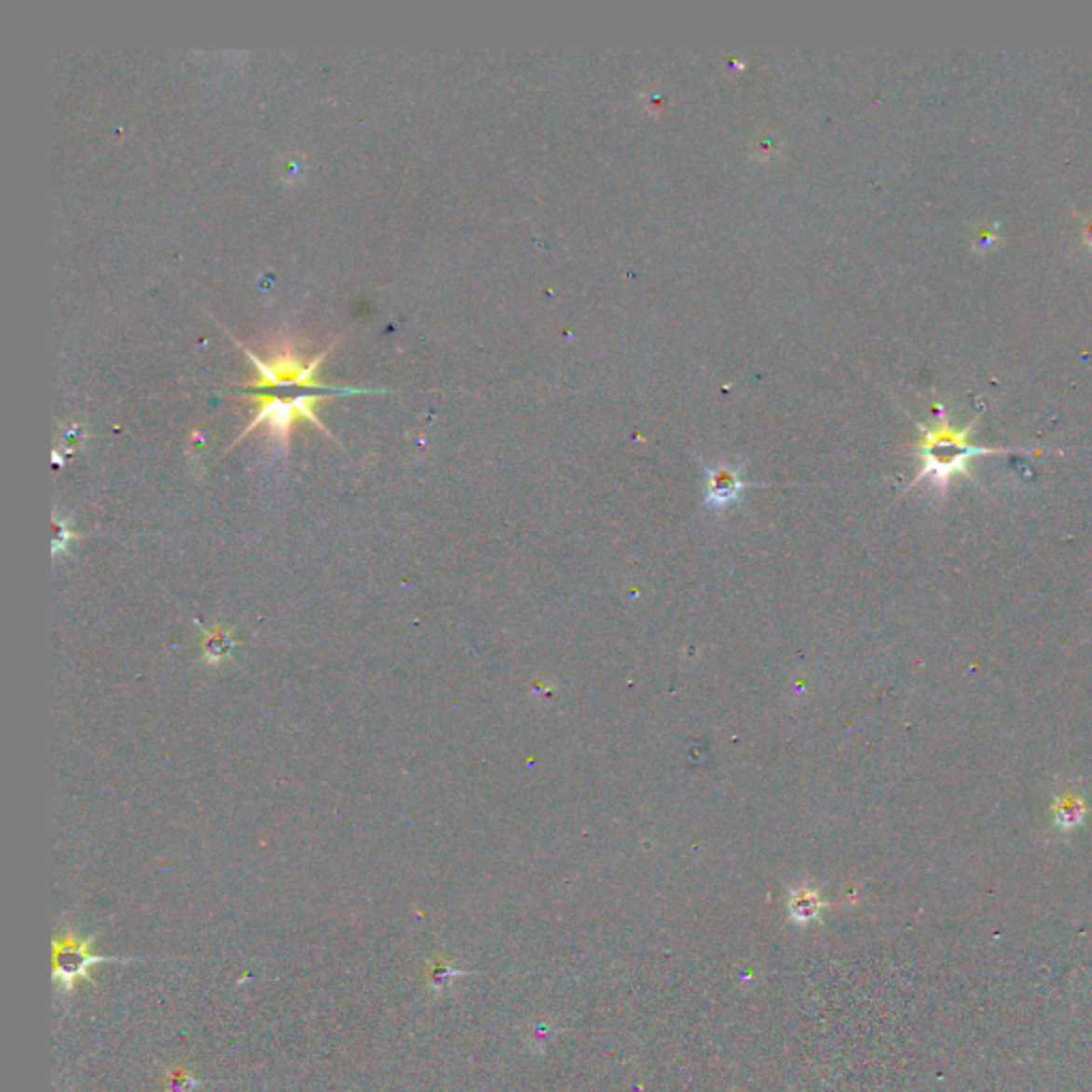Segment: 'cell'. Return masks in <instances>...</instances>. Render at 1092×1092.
Instances as JSON below:
<instances>
[{
  "mask_svg": "<svg viewBox=\"0 0 1092 1092\" xmlns=\"http://www.w3.org/2000/svg\"><path fill=\"white\" fill-rule=\"evenodd\" d=\"M250 363L256 367V378L241 385V389H254V390H284V389H301V390H319V393H327V390H335L329 387H322L316 380V370H319L321 361L324 359L327 350L314 357L309 363H306L299 354H294L293 348H284L282 352L273 354V359L263 361L256 357L253 350L246 348Z\"/></svg>",
  "mask_w": 1092,
  "mask_h": 1092,
  "instance_id": "obj_3",
  "label": "cell"
},
{
  "mask_svg": "<svg viewBox=\"0 0 1092 1092\" xmlns=\"http://www.w3.org/2000/svg\"><path fill=\"white\" fill-rule=\"evenodd\" d=\"M744 486L747 485L736 468L723 466V463L706 468V504L711 508H723L730 501L739 499Z\"/></svg>",
  "mask_w": 1092,
  "mask_h": 1092,
  "instance_id": "obj_5",
  "label": "cell"
},
{
  "mask_svg": "<svg viewBox=\"0 0 1092 1092\" xmlns=\"http://www.w3.org/2000/svg\"><path fill=\"white\" fill-rule=\"evenodd\" d=\"M197 1077L190 1075L186 1069L177 1067L171 1069V1072H167V1080H165V1092H193L198 1086Z\"/></svg>",
  "mask_w": 1092,
  "mask_h": 1092,
  "instance_id": "obj_9",
  "label": "cell"
},
{
  "mask_svg": "<svg viewBox=\"0 0 1092 1092\" xmlns=\"http://www.w3.org/2000/svg\"><path fill=\"white\" fill-rule=\"evenodd\" d=\"M357 393H372V390H359V389H335V390H327V393H301V395H294V397H278V395H267V393H248L250 400H256L261 403V408L254 415V418L250 420V425L246 427V431H243L239 438L243 435H248L253 430H256L258 425H267L271 435H276V438L282 440V444H286V440H289V433L293 430V425L297 423L299 418H306L309 423H314L319 430L324 431V427L319 418H316V412H314V403L321 400V397H329V395H357Z\"/></svg>",
  "mask_w": 1092,
  "mask_h": 1092,
  "instance_id": "obj_2",
  "label": "cell"
},
{
  "mask_svg": "<svg viewBox=\"0 0 1092 1092\" xmlns=\"http://www.w3.org/2000/svg\"><path fill=\"white\" fill-rule=\"evenodd\" d=\"M1052 813H1054V824H1057L1058 830L1072 832L1075 828H1080V826L1084 824V819H1086V815H1088V807L1080 794L1067 792V794H1060L1058 799L1054 800Z\"/></svg>",
  "mask_w": 1092,
  "mask_h": 1092,
  "instance_id": "obj_6",
  "label": "cell"
},
{
  "mask_svg": "<svg viewBox=\"0 0 1092 1092\" xmlns=\"http://www.w3.org/2000/svg\"><path fill=\"white\" fill-rule=\"evenodd\" d=\"M459 976H463V971L453 969V966H450L446 961L438 958V961L431 962V966H430V986L433 988L435 992H440V990H444V988H448L450 981Z\"/></svg>",
  "mask_w": 1092,
  "mask_h": 1092,
  "instance_id": "obj_8",
  "label": "cell"
},
{
  "mask_svg": "<svg viewBox=\"0 0 1092 1092\" xmlns=\"http://www.w3.org/2000/svg\"><path fill=\"white\" fill-rule=\"evenodd\" d=\"M1082 238H1084V243H1086V246H1088V248H1090V250H1092V216H1088V218H1084V226H1082Z\"/></svg>",
  "mask_w": 1092,
  "mask_h": 1092,
  "instance_id": "obj_11",
  "label": "cell"
},
{
  "mask_svg": "<svg viewBox=\"0 0 1092 1092\" xmlns=\"http://www.w3.org/2000/svg\"><path fill=\"white\" fill-rule=\"evenodd\" d=\"M789 909H792L794 920H799L800 924H807V921L817 918L819 909H822V900H819L817 892H813V890H799L792 896V905H789Z\"/></svg>",
  "mask_w": 1092,
  "mask_h": 1092,
  "instance_id": "obj_7",
  "label": "cell"
},
{
  "mask_svg": "<svg viewBox=\"0 0 1092 1092\" xmlns=\"http://www.w3.org/2000/svg\"><path fill=\"white\" fill-rule=\"evenodd\" d=\"M936 423L935 427H924L921 430V438L918 442V455L921 459V470L916 478L920 481H931L936 489L946 491L949 481L958 474H969L966 471V463L973 457L979 455H1005L1012 453V448H981L969 442V433L976 427V418L962 430L951 427L946 418V410L943 405H935Z\"/></svg>",
  "mask_w": 1092,
  "mask_h": 1092,
  "instance_id": "obj_1",
  "label": "cell"
},
{
  "mask_svg": "<svg viewBox=\"0 0 1092 1092\" xmlns=\"http://www.w3.org/2000/svg\"><path fill=\"white\" fill-rule=\"evenodd\" d=\"M92 939H79V936L66 931L58 935L54 941V979L61 984V990L69 994L79 977L88 976L92 964L105 962L107 958L92 954Z\"/></svg>",
  "mask_w": 1092,
  "mask_h": 1092,
  "instance_id": "obj_4",
  "label": "cell"
},
{
  "mask_svg": "<svg viewBox=\"0 0 1092 1092\" xmlns=\"http://www.w3.org/2000/svg\"><path fill=\"white\" fill-rule=\"evenodd\" d=\"M996 228L999 225H992V228H986V231H981L976 239V250L977 253H986V250H990L996 241Z\"/></svg>",
  "mask_w": 1092,
  "mask_h": 1092,
  "instance_id": "obj_10",
  "label": "cell"
}]
</instances>
